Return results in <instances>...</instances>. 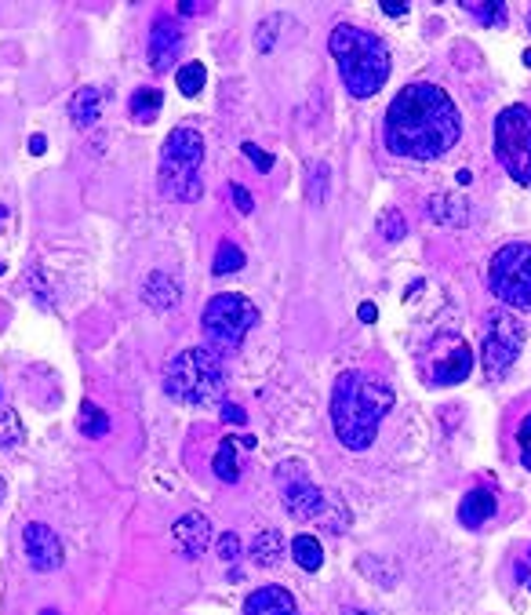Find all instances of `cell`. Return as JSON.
Wrapping results in <instances>:
<instances>
[{"instance_id": "6da1fadb", "label": "cell", "mask_w": 531, "mask_h": 615, "mask_svg": "<svg viewBox=\"0 0 531 615\" xmlns=\"http://www.w3.org/2000/svg\"><path fill=\"white\" fill-rule=\"evenodd\" d=\"M459 110L437 84H408L386 110V150L411 161H437L459 142Z\"/></svg>"}, {"instance_id": "7a4b0ae2", "label": "cell", "mask_w": 531, "mask_h": 615, "mask_svg": "<svg viewBox=\"0 0 531 615\" xmlns=\"http://www.w3.org/2000/svg\"><path fill=\"white\" fill-rule=\"evenodd\" d=\"M393 408V390L371 372H342L331 390V426L350 452L371 448L382 419Z\"/></svg>"}, {"instance_id": "3957f363", "label": "cell", "mask_w": 531, "mask_h": 615, "mask_svg": "<svg viewBox=\"0 0 531 615\" xmlns=\"http://www.w3.org/2000/svg\"><path fill=\"white\" fill-rule=\"evenodd\" d=\"M328 51L331 59L339 62V77L346 91L357 99H371L375 91H382V84L390 81V48L382 44L379 33L342 22L331 30Z\"/></svg>"}, {"instance_id": "277c9868", "label": "cell", "mask_w": 531, "mask_h": 615, "mask_svg": "<svg viewBox=\"0 0 531 615\" xmlns=\"http://www.w3.org/2000/svg\"><path fill=\"white\" fill-rule=\"evenodd\" d=\"M164 390L182 404H215L226 394V364L208 346H190L164 364Z\"/></svg>"}, {"instance_id": "5b68a950", "label": "cell", "mask_w": 531, "mask_h": 615, "mask_svg": "<svg viewBox=\"0 0 531 615\" xmlns=\"http://www.w3.org/2000/svg\"><path fill=\"white\" fill-rule=\"evenodd\" d=\"M204 135L197 128H175L161 146V193L171 201L201 197Z\"/></svg>"}, {"instance_id": "8992f818", "label": "cell", "mask_w": 531, "mask_h": 615, "mask_svg": "<svg viewBox=\"0 0 531 615\" xmlns=\"http://www.w3.org/2000/svg\"><path fill=\"white\" fill-rule=\"evenodd\" d=\"M255 324H259V310H255V303H251L248 295H237V292L215 295L201 313L204 343L215 353L237 350Z\"/></svg>"}, {"instance_id": "52a82bcc", "label": "cell", "mask_w": 531, "mask_h": 615, "mask_svg": "<svg viewBox=\"0 0 531 615\" xmlns=\"http://www.w3.org/2000/svg\"><path fill=\"white\" fill-rule=\"evenodd\" d=\"M488 288L499 303L513 310L531 306V244H506L491 255Z\"/></svg>"}, {"instance_id": "ba28073f", "label": "cell", "mask_w": 531, "mask_h": 615, "mask_svg": "<svg viewBox=\"0 0 531 615\" xmlns=\"http://www.w3.org/2000/svg\"><path fill=\"white\" fill-rule=\"evenodd\" d=\"M495 157L517 182H531V110L506 106L495 121Z\"/></svg>"}, {"instance_id": "9c48e42d", "label": "cell", "mask_w": 531, "mask_h": 615, "mask_svg": "<svg viewBox=\"0 0 531 615\" xmlns=\"http://www.w3.org/2000/svg\"><path fill=\"white\" fill-rule=\"evenodd\" d=\"M524 339H528V328L521 324V317H513V313L491 317L488 332H484V372H488V379H499V375L510 372Z\"/></svg>"}, {"instance_id": "30bf717a", "label": "cell", "mask_w": 531, "mask_h": 615, "mask_svg": "<svg viewBox=\"0 0 531 615\" xmlns=\"http://www.w3.org/2000/svg\"><path fill=\"white\" fill-rule=\"evenodd\" d=\"M281 488H284V510H288L295 521H324L328 517L331 499L310 484V477L302 474V466H281Z\"/></svg>"}, {"instance_id": "8fae6325", "label": "cell", "mask_w": 531, "mask_h": 615, "mask_svg": "<svg viewBox=\"0 0 531 615\" xmlns=\"http://www.w3.org/2000/svg\"><path fill=\"white\" fill-rule=\"evenodd\" d=\"M22 546H26V557H30V565L37 572H51V568L62 565V539L55 535V528L41 525V521L26 525Z\"/></svg>"}, {"instance_id": "7c38bea8", "label": "cell", "mask_w": 531, "mask_h": 615, "mask_svg": "<svg viewBox=\"0 0 531 615\" xmlns=\"http://www.w3.org/2000/svg\"><path fill=\"white\" fill-rule=\"evenodd\" d=\"M179 48H182V30H179V19H171V15H157L150 30V62L153 70L164 73L171 70V62L179 59Z\"/></svg>"}, {"instance_id": "4fadbf2b", "label": "cell", "mask_w": 531, "mask_h": 615, "mask_svg": "<svg viewBox=\"0 0 531 615\" xmlns=\"http://www.w3.org/2000/svg\"><path fill=\"white\" fill-rule=\"evenodd\" d=\"M171 535H175V546H179L182 557H190V561H197V557L208 550L211 543V521L204 514H182L175 525H171Z\"/></svg>"}, {"instance_id": "5bb4252c", "label": "cell", "mask_w": 531, "mask_h": 615, "mask_svg": "<svg viewBox=\"0 0 531 615\" xmlns=\"http://www.w3.org/2000/svg\"><path fill=\"white\" fill-rule=\"evenodd\" d=\"M470 368H473V350L462 339H455L451 335V350L448 353H441L437 361H433V383H441V386H455V383H462L466 375H470Z\"/></svg>"}, {"instance_id": "9a60e30c", "label": "cell", "mask_w": 531, "mask_h": 615, "mask_svg": "<svg viewBox=\"0 0 531 615\" xmlns=\"http://www.w3.org/2000/svg\"><path fill=\"white\" fill-rule=\"evenodd\" d=\"M244 615H299V608L284 586H262L244 601Z\"/></svg>"}, {"instance_id": "2e32d148", "label": "cell", "mask_w": 531, "mask_h": 615, "mask_svg": "<svg viewBox=\"0 0 531 615\" xmlns=\"http://www.w3.org/2000/svg\"><path fill=\"white\" fill-rule=\"evenodd\" d=\"M182 299V284L164 270H153L146 281H142V303L153 306V310H171V306Z\"/></svg>"}, {"instance_id": "e0dca14e", "label": "cell", "mask_w": 531, "mask_h": 615, "mask_svg": "<svg viewBox=\"0 0 531 615\" xmlns=\"http://www.w3.org/2000/svg\"><path fill=\"white\" fill-rule=\"evenodd\" d=\"M426 215L433 222H441V226H466L470 222V204L459 201V197H451V193H437L430 197L426 204Z\"/></svg>"}, {"instance_id": "ac0fdd59", "label": "cell", "mask_w": 531, "mask_h": 615, "mask_svg": "<svg viewBox=\"0 0 531 615\" xmlns=\"http://www.w3.org/2000/svg\"><path fill=\"white\" fill-rule=\"evenodd\" d=\"M99 113H102V91L99 88H81L70 99V121L77 124V128H91V124L99 121Z\"/></svg>"}, {"instance_id": "d6986e66", "label": "cell", "mask_w": 531, "mask_h": 615, "mask_svg": "<svg viewBox=\"0 0 531 615\" xmlns=\"http://www.w3.org/2000/svg\"><path fill=\"white\" fill-rule=\"evenodd\" d=\"M495 510H499V503H495V495L491 492H470L459 506V521L462 525L477 528V525H484V521H491Z\"/></svg>"}, {"instance_id": "ffe728a7", "label": "cell", "mask_w": 531, "mask_h": 615, "mask_svg": "<svg viewBox=\"0 0 531 615\" xmlns=\"http://www.w3.org/2000/svg\"><path fill=\"white\" fill-rule=\"evenodd\" d=\"M211 470H215V477L226 484H237L241 481V459H237V437H222L219 452H215V459H211Z\"/></svg>"}, {"instance_id": "44dd1931", "label": "cell", "mask_w": 531, "mask_h": 615, "mask_svg": "<svg viewBox=\"0 0 531 615\" xmlns=\"http://www.w3.org/2000/svg\"><path fill=\"white\" fill-rule=\"evenodd\" d=\"M291 557H295V565L306 568V572H317L324 565V546L317 535H295V543H291Z\"/></svg>"}, {"instance_id": "7402d4cb", "label": "cell", "mask_w": 531, "mask_h": 615, "mask_svg": "<svg viewBox=\"0 0 531 615\" xmlns=\"http://www.w3.org/2000/svg\"><path fill=\"white\" fill-rule=\"evenodd\" d=\"M281 550H284V539L277 528H266V532L255 535V543H251V557H255V565L262 568H273L281 561Z\"/></svg>"}, {"instance_id": "603a6c76", "label": "cell", "mask_w": 531, "mask_h": 615, "mask_svg": "<svg viewBox=\"0 0 531 615\" xmlns=\"http://www.w3.org/2000/svg\"><path fill=\"white\" fill-rule=\"evenodd\" d=\"M161 106H164V95L157 88H139L135 95H131V102H128V110H131V117L139 124H150L157 113H161Z\"/></svg>"}, {"instance_id": "cb8c5ba5", "label": "cell", "mask_w": 531, "mask_h": 615, "mask_svg": "<svg viewBox=\"0 0 531 615\" xmlns=\"http://www.w3.org/2000/svg\"><path fill=\"white\" fill-rule=\"evenodd\" d=\"M175 81H179V91L182 95H201L204 81H208V70H204V62H186L179 73H175Z\"/></svg>"}, {"instance_id": "d4e9b609", "label": "cell", "mask_w": 531, "mask_h": 615, "mask_svg": "<svg viewBox=\"0 0 531 615\" xmlns=\"http://www.w3.org/2000/svg\"><path fill=\"white\" fill-rule=\"evenodd\" d=\"M77 426H81V434H88V437H106L110 434V415L102 412V408H95V404H84Z\"/></svg>"}, {"instance_id": "484cf974", "label": "cell", "mask_w": 531, "mask_h": 615, "mask_svg": "<svg viewBox=\"0 0 531 615\" xmlns=\"http://www.w3.org/2000/svg\"><path fill=\"white\" fill-rule=\"evenodd\" d=\"M241 266H244V252H241V248H237L233 241H222L219 252H215V263H211V270L219 273V277H226V273L241 270Z\"/></svg>"}, {"instance_id": "4316f807", "label": "cell", "mask_w": 531, "mask_h": 615, "mask_svg": "<svg viewBox=\"0 0 531 615\" xmlns=\"http://www.w3.org/2000/svg\"><path fill=\"white\" fill-rule=\"evenodd\" d=\"M462 8L470 11L473 19H481L484 26H502L506 22V8L502 4H462Z\"/></svg>"}, {"instance_id": "83f0119b", "label": "cell", "mask_w": 531, "mask_h": 615, "mask_svg": "<svg viewBox=\"0 0 531 615\" xmlns=\"http://www.w3.org/2000/svg\"><path fill=\"white\" fill-rule=\"evenodd\" d=\"M379 230H382V237H386V241H401V237H404V219H401V212H397V208H390V212H386V215L379 219Z\"/></svg>"}, {"instance_id": "f1b7e54d", "label": "cell", "mask_w": 531, "mask_h": 615, "mask_svg": "<svg viewBox=\"0 0 531 615\" xmlns=\"http://www.w3.org/2000/svg\"><path fill=\"white\" fill-rule=\"evenodd\" d=\"M19 441H22L19 415H15V412H4V419H0V444H19Z\"/></svg>"}, {"instance_id": "f546056e", "label": "cell", "mask_w": 531, "mask_h": 615, "mask_svg": "<svg viewBox=\"0 0 531 615\" xmlns=\"http://www.w3.org/2000/svg\"><path fill=\"white\" fill-rule=\"evenodd\" d=\"M241 153H244V157H248L251 164H255V168H259L262 175H266V172H270V168H273V157H270V153H266V150H259L255 142H244Z\"/></svg>"}, {"instance_id": "4dcf8cb0", "label": "cell", "mask_w": 531, "mask_h": 615, "mask_svg": "<svg viewBox=\"0 0 531 615\" xmlns=\"http://www.w3.org/2000/svg\"><path fill=\"white\" fill-rule=\"evenodd\" d=\"M237 554H241V539H237V532H226L219 535V557L230 565V561H237Z\"/></svg>"}, {"instance_id": "1f68e13d", "label": "cell", "mask_w": 531, "mask_h": 615, "mask_svg": "<svg viewBox=\"0 0 531 615\" xmlns=\"http://www.w3.org/2000/svg\"><path fill=\"white\" fill-rule=\"evenodd\" d=\"M517 441H521V463L531 474V415L521 423V430H517Z\"/></svg>"}, {"instance_id": "d6a6232c", "label": "cell", "mask_w": 531, "mask_h": 615, "mask_svg": "<svg viewBox=\"0 0 531 615\" xmlns=\"http://www.w3.org/2000/svg\"><path fill=\"white\" fill-rule=\"evenodd\" d=\"M324 193H328V168H313V190H310V201H324Z\"/></svg>"}, {"instance_id": "836d02e7", "label": "cell", "mask_w": 531, "mask_h": 615, "mask_svg": "<svg viewBox=\"0 0 531 615\" xmlns=\"http://www.w3.org/2000/svg\"><path fill=\"white\" fill-rule=\"evenodd\" d=\"M230 197H233V204H237V208H241L244 215H248V212H255V201H251V193L244 190V186H233V190H230Z\"/></svg>"}, {"instance_id": "e575fe53", "label": "cell", "mask_w": 531, "mask_h": 615, "mask_svg": "<svg viewBox=\"0 0 531 615\" xmlns=\"http://www.w3.org/2000/svg\"><path fill=\"white\" fill-rule=\"evenodd\" d=\"M222 419H226V423H237V426L248 423V415H244V408H237V404H226V408H222Z\"/></svg>"}, {"instance_id": "d590c367", "label": "cell", "mask_w": 531, "mask_h": 615, "mask_svg": "<svg viewBox=\"0 0 531 615\" xmlns=\"http://www.w3.org/2000/svg\"><path fill=\"white\" fill-rule=\"evenodd\" d=\"M382 11H386V15H393V19L408 15V8H404V4H397V0H386V4H382Z\"/></svg>"}, {"instance_id": "8d00e7d4", "label": "cell", "mask_w": 531, "mask_h": 615, "mask_svg": "<svg viewBox=\"0 0 531 615\" xmlns=\"http://www.w3.org/2000/svg\"><path fill=\"white\" fill-rule=\"evenodd\" d=\"M204 4H197V0H186V4H179V15H201Z\"/></svg>"}, {"instance_id": "74e56055", "label": "cell", "mask_w": 531, "mask_h": 615, "mask_svg": "<svg viewBox=\"0 0 531 615\" xmlns=\"http://www.w3.org/2000/svg\"><path fill=\"white\" fill-rule=\"evenodd\" d=\"M44 146H48V139H44V135H33V139H30V150L33 153H44Z\"/></svg>"}, {"instance_id": "f35d334b", "label": "cell", "mask_w": 531, "mask_h": 615, "mask_svg": "<svg viewBox=\"0 0 531 615\" xmlns=\"http://www.w3.org/2000/svg\"><path fill=\"white\" fill-rule=\"evenodd\" d=\"M361 321H375V306H371V303L361 306Z\"/></svg>"}, {"instance_id": "ab89813d", "label": "cell", "mask_w": 531, "mask_h": 615, "mask_svg": "<svg viewBox=\"0 0 531 615\" xmlns=\"http://www.w3.org/2000/svg\"><path fill=\"white\" fill-rule=\"evenodd\" d=\"M342 615H371V612H364V608H346Z\"/></svg>"}, {"instance_id": "60d3db41", "label": "cell", "mask_w": 531, "mask_h": 615, "mask_svg": "<svg viewBox=\"0 0 531 615\" xmlns=\"http://www.w3.org/2000/svg\"><path fill=\"white\" fill-rule=\"evenodd\" d=\"M524 22H528V30H531V8H528V11H524Z\"/></svg>"}, {"instance_id": "b9f144b4", "label": "cell", "mask_w": 531, "mask_h": 615, "mask_svg": "<svg viewBox=\"0 0 531 615\" xmlns=\"http://www.w3.org/2000/svg\"><path fill=\"white\" fill-rule=\"evenodd\" d=\"M0 499H4V477H0Z\"/></svg>"}, {"instance_id": "7bdbcfd3", "label": "cell", "mask_w": 531, "mask_h": 615, "mask_svg": "<svg viewBox=\"0 0 531 615\" xmlns=\"http://www.w3.org/2000/svg\"><path fill=\"white\" fill-rule=\"evenodd\" d=\"M41 615H55V612H51V608H44V612Z\"/></svg>"}]
</instances>
